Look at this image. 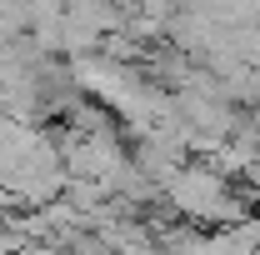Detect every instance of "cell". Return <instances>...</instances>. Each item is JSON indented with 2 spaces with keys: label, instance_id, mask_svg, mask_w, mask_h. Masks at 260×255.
Segmentation results:
<instances>
[{
  "label": "cell",
  "instance_id": "1",
  "mask_svg": "<svg viewBox=\"0 0 260 255\" xmlns=\"http://www.w3.org/2000/svg\"><path fill=\"white\" fill-rule=\"evenodd\" d=\"M165 200L185 215V220H200V225H230L240 215V195L230 190L225 170L215 165H175L170 175L160 180Z\"/></svg>",
  "mask_w": 260,
  "mask_h": 255
}]
</instances>
